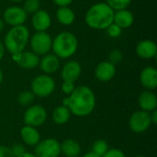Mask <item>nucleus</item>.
I'll return each instance as SVG.
<instances>
[{"instance_id": "ea45409f", "label": "nucleus", "mask_w": 157, "mask_h": 157, "mask_svg": "<svg viewBox=\"0 0 157 157\" xmlns=\"http://www.w3.org/2000/svg\"><path fill=\"white\" fill-rule=\"evenodd\" d=\"M3 79H4V74H3L2 70L0 69V84L3 82Z\"/></svg>"}, {"instance_id": "e433bc0d", "label": "nucleus", "mask_w": 157, "mask_h": 157, "mask_svg": "<svg viewBox=\"0 0 157 157\" xmlns=\"http://www.w3.org/2000/svg\"><path fill=\"white\" fill-rule=\"evenodd\" d=\"M17 157H37L34 154H31V153H28V152H25L24 154H22L21 155Z\"/></svg>"}, {"instance_id": "c756f323", "label": "nucleus", "mask_w": 157, "mask_h": 157, "mask_svg": "<svg viewBox=\"0 0 157 157\" xmlns=\"http://www.w3.org/2000/svg\"><path fill=\"white\" fill-rule=\"evenodd\" d=\"M75 83L73 82H69V81H63V84H62V91L69 96L73 93V91L75 90Z\"/></svg>"}, {"instance_id": "2f4dec72", "label": "nucleus", "mask_w": 157, "mask_h": 157, "mask_svg": "<svg viewBox=\"0 0 157 157\" xmlns=\"http://www.w3.org/2000/svg\"><path fill=\"white\" fill-rule=\"evenodd\" d=\"M10 149H11V151H12V153H13V155H14L15 157L19 156V155H21L22 154H24L26 152V149H25L24 145L23 144H13L10 147Z\"/></svg>"}, {"instance_id": "423d86ee", "label": "nucleus", "mask_w": 157, "mask_h": 157, "mask_svg": "<svg viewBox=\"0 0 157 157\" xmlns=\"http://www.w3.org/2000/svg\"><path fill=\"white\" fill-rule=\"evenodd\" d=\"M29 45L31 52L36 53L38 56H43L50 53L52 51V38L47 31H36L29 38Z\"/></svg>"}, {"instance_id": "6e6552de", "label": "nucleus", "mask_w": 157, "mask_h": 157, "mask_svg": "<svg viewBox=\"0 0 157 157\" xmlns=\"http://www.w3.org/2000/svg\"><path fill=\"white\" fill-rule=\"evenodd\" d=\"M61 154V144L53 138L40 141L34 150L37 157H59Z\"/></svg>"}, {"instance_id": "f257e3e1", "label": "nucleus", "mask_w": 157, "mask_h": 157, "mask_svg": "<svg viewBox=\"0 0 157 157\" xmlns=\"http://www.w3.org/2000/svg\"><path fill=\"white\" fill-rule=\"evenodd\" d=\"M63 105L70 110L72 115L86 117L93 112L96 107V97L90 87L79 86H75L73 93L63 99Z\"/></svg>"}, {"instance_id": "f03ea898", "label": "nucleus", "mask_w": 157, "mask_h": 157, "mask_svg": "<svg viewBox=\"0 0 157 157\" xmlns=\"http://www.w3.org/2000/svg\"><path fill=\"white\" fill-rule=\"evenodd\" d=\"M113 17L114 10L106 2H98L87 9L85 15V21L93 29L105 30L113 23Z\"/></svg>"}, {"instance_id": "bb28decb", "label": "nucleus", "mask_w": 157, "mask_h": 157, "mask_svg": "<svg viewBox=\"0 0 157 157\" xmlns=\"http://www.w3.org/2000/svg\"><path fill=\"white\" fill-rule=\"evenodd\" d=\"M106 3L114 11H117V10L128 8V6L132 3V0H106Z\"/></svg>"}, {"instance_id": "cd10ccee", "label": "nucleus", "mask_w": 157, "mask_h": 157, "mask_svg": "<svg viewBox=\"0 0 157 157\" xmlns=\"http://www.w3.org/2000/svg\"><path fill=\"white\" fill-rule=\"evenodd\" d=\"M105 30H106V32H107V34H108L109 37L113 38V39H116V38H119L121 35L123 29H121L115 23H111Z\"/></svg>"}, {"instance_id": "f3484780", "label": "nucleus", "mask_w": 157, "mask_h": 157, "mask_svg": "<svg viewBox=\"0 0 157 157\" xmlns=\"http://www.w3.org/2000/svg\"><path fill=\"white\" fill-rule=\"evenodd\" d=\"M40 68L45 75H52L60 68V59L53 53H47L40 60Z\"/></svg>"}, {"instance_id": "dca6fc26", "label": "nucleus", "mask_w": 157, "mask_h": 157, "mask_svg": "<svg viewBox=\"0 0 157 157\" xmlns=\"http://www.w3.org/2000/svg\"><path fill=\"white\" fill-rule=\"evenodd\" d=\"M140 83L146 90H155L157 87V70L154 66L144 68L140 74Z\"/></svg>"}, {"instance_id": "aec40b11", "label": "nucleus", "mask_w": 157, "mask_h": 157, "mask_svg": "<svg viewBox=\"0 0 157 157\" xmlns=\"http://www.w3.org/2000/svg\"><path fill=\"white\" fill-rule=\"evenodd\" d=\"M20 136L25 144L29 146H36L40 141L39 131L31 126L24 125L20 130Z\"/></svg>"}, {"instance_id": "9b49d317", "label": "nucleus", "mask_w": 157, "mask_h": 157, "mask_svg": "<svg viewBox=\"0 0 157 157\" xmlns=\"http://www.w3.org/2000/svg\"><path fill=\"white\" fill-rule=\"evenodd\" d=\"M12 60L23 69H34L39 66L40 56L31 51H23L18 53L12 54Z\"/></svg>"}, {"instance_id": "473e14b6", "label": "nucleus", "mask_w": 157, "mask_h": 157, "mask_svg": "<svg viewBox=\"0 0 157 157\" xmlns=\"http://www.w3.org/2000/svg\"><path fill=\"white\" fill-rule=\"evenodd\" d=\"M0 157H15L10 147L0 145Z\"/></svg>"}, {"instance_id": "0eeeda50", "label": "nucleus", "mask_w": 157, "mask_h": 157, "mask_svg": "<svg viewBox=\"0 0 157 157\" xmlns=\"http://www.w3.org/2000/svg\"><path fill=\"white\" fill-rule=\"evenodd\" d=\"M47 120L46 109L40 105L29 106L23 116V121L25 125L31 126L34 128L41 126Z\"/></svg>"}, {"instance_id": "72a5a7b5", "label": "nucleus", "mask_w": 157, "mask_h": 157, "mask_svg": "<svg viewBox=\"0 0 157 157\" xmlns=\"http://www.w3.org/2000/svg\"><path fill=\"white\" fill-rule=\"evenodd\" d=\"M73 1L74 0H52V2L59 7L60 6H69L73 3Z\"/></svg>"}, {"instance_id": "7c9ffc66", "label": "nucleus", "mask_w": 157, "mask_h": 157, "mask_svg": "<svg viewBox=\"0 0 157 157\" xmlns=\"http://www.w3.org/2000/svg\"><path fill=\"white\" fill-rule=\"evenodd\" d=\"M102 157H126V155L121 150L118 148H111L109 149L108 152Z\"/></svg>"}, {"instance_id": "37998d69", "label": "nucleus", "mask_w": 157, "mask_h": 157, "mask_svg": "<svg viewBox=\"0 0 157 157\" xmlns=\"http://www.w3.org/2000/svg\"><path fill=\"white\" fill-rule=\"evenodd\" d=\"M77 157H79V156H77Z\"/></svg>"}, {"instance_id": "6ab92c4d", "label": "nucleus", "mask_w": 157, "mask_h": 157, "mask_svg": "<svg viewBox=\"0 0 157 157\" xmlns=\"http://www.w3.org/2000/svg\"><path fill=\"white\" fill-rule=\"evenodd\" d=\"M113 23L118 25L122 29H129L134 23V16L128 8L114 11Z\"/></svg>"}, {"instance_id": "4468645a", "label": "nucleus", "mask_w": 157, "mask_h": 157, "mask_svg": "<svg viewBox=\"0 0 157 157\" xmlns=\"http://www.w3.org/2000/svg\"><path fill=\"white\" fill-rule=\"evenodd\" d=\"M136 54L144 60H151L155 58L157 54L156 43L152 40H140L135 49Z\"/></svg>"}, {"instance_id": "20e7f679", "label": "nucleus", "mask_w": 157, "mask_h": 157, "mask_svg": "<svg viewBox=\"0 0 157 157\" xmlns=\"http://www.w3.org/2000/svg\"><path fill=\"white\" fill-rule=\"evenodd\" d=\"M78 49V40L70 31H62L52 39V51L59 59H68L72 57Z\"/></svg>"}, {"instance_id": "a211bd4d", "label": "nucleus", "mask_w": 157, "mask_h": 157, "mask_svg": "<svg viewBox=\"0 0 157 157\" xmlns=\"http://www.w3.org/2000/svg\"><path fill=\"white\" fill-rule=\"evenodd\" d=\"M138 104L141 110L146 112H152L157 108V98L155 94L151 90H145L142 92L138 98Z\"/></svg>"}, {"instance_id": "39448f33", "label": "nucleus", "mask_w": 157, "mask_h": 157, "mask_svg": "<svg viewBox=\"0 0 157 157\" xmlns=\"http://www.w3.org/2000/svg\"><path fill=\"white\" fill-rule=\"evenodd\" d=\"M30 87V91L35 97L46 98L52 95L55 90V81L49 75H40L32 80Z\"/></svg>"}, {"instance_id": "ddd939ff", "label": "nucleus", "mask_w": 157, "mask_h": 157, "mask_svg": "<svg viewBox=\"0 0 157 157\" xmlns=\"http://www.w3.org/2000/svg\"><path fill=\"white\" fill-rule=\"evenodd\" d=\"M116 75V66L109 61L99 63L95 68V77L100 82H109Z\"/></svg>"}, {"instance_id": "2eb2a0df", "label": "nucleus", "mask_w": 157, "mask_h": 157, "mask_svg": "<svg viewBox=\"0 0 157 157\" xmlns=\"http://www.w3.org/2000/svg\"><path fill=\"white\" fill-rule=\"evenodd\" d=\"M82 74V66L76 61L67 62L62 68L61 76L63 81L75 83Z\"/></svg>"}, {"instance_id": "4c0bfd02", "label": "nucleus", "mask_w": 157, "mask_h": 157, "mask_svg": "<svg viewBox=\"0 0 157 157\" xmlns=\"http://www.w3.org/2000/svg\"><path fill=\"white\" fill-rule=\"evenodd\" d=\"M83 157H100L99 155H96L95 153H93V152H88V153H86L85 155Z\"/></svg>"}, {"instance_id": "a878e982", "label": "nucleus", "mask_w": 157, "mask_h": 157, "mask_svg": "<svg viewBox=\"0 0 157 157\" xmlns=\"http://www.w3.org/2000/svg\"><path fill=\"white\" fill-rule=\"evenodd\" d=\"M24 4L22 8L25 10L27 14L33 15L38 10L40 9V0H24Z\"/></svg>"}, {"instance_id": "f8f14e48", "label": "nucleus", "mask_w": 157, "mask_h": 157, "mask_svg": "<svg viewBox=\"0 0 157 157\" xmlns=\"http://www.w3.org/2000/svg\"><path fill=\"white\" fill-rule=\"evenodd\" d=\"M31 25L36 31H47L52 25V17L44 9H40L32 15Z\"/></svg>"}, {"instance_id": "9d476101", "label": "nucleus", "mask_w": 157, "mask_h": 157, "mask_svg": "<svg viewBox=\"0 0 157 157\" xmlns=\"http://www.w3.org/2000/svg\"><path fill=\"white\" fill-rule=\"evenodd\" d=\"M28 18V14L22 8V6H12L5 9L3 13V20L5 24H7L11 27L24 25Z\"/></svg>"}, {"instance_id": "1a4fd4ad", "label": "nucleus", "mask_w": 157, "mask_h": 157, "mask_svg": "<svg viewBox=\"0 0 157 157\" xmlns=\"http://www.w3.org/2000/svg\"><path fill=\"white\" fill-rule=\"evenodd\" d=\"M129 125L131 130L135 133H143L146 132L152 125L150 113L144 110H137L132 114Z\"/></svg>"}, {"instance_id": "4be33fe9", "label": "nucleus", "mask_w": 157, "mask_h": 157, "mask_svg": "<svg viewBox=\"0 0 157 157\" xmlns=\"http://www.w3.org/2000/svg\"><path fill=\"white\" fill-rule=\"evenodd\" d=\"M61 153L66 157H77L81 153V146L75 140L67 139L61 144Z\"/></svg>"}, {"instance_id": "a19ab883", "label": "nucleus", "mask_w": 157, "mask_h": 157, "mask_svg": "<svg viewBox=\"0 0 157 157\" xmlns=\"http://www.w3.org/2000/svg\"><path fill=\"white\" fill-rule=\"evenodd\" d=\"M8 1L13 2V3H20V2H22V1H24V0H8Z\"/></svg>"}, {"instance_id": "412c9836", "label": "nucleus", "mask_w": 157, "mask_h": 157, "mask_svg": "<svg viewBox=\"0 0 157 157\" xmlns=\"http://www.w3.org/2000/svg\"><path fill=\"white\" fill-rule=\"evenodd\" d=\"M56 19L63 26H71L75 21V14L69 6H60L56 10Z\"/></svg>"}, {"instance_id": "c85d7f7f", "label": "nucleus", "mask_w": 157, "mask_h": 157, "mask_svg": "<svg viewBox=\"0 0 157 157\" xmlns=\"http://www.w3.org/2000/svg\"><path fill=\"white\" fill-rule=\"evenodd\" d=\"M122 59H123L122 52L120 50H118V49L112 50L109 52V62H110L114 65L120 63L122 61Z\"/></svg>"}, {"instance_id": "b1692460", "label": "nucleus", "mask_w": 157, "mask_h": 157, "mask_svg": "<svg viewBox=\"0 0 157 157\" xmlns=\"http://www.w3.org/2000/svg\"><path fill=\"white\" fill-rule=\"evenodd\" d=\"M109 145L107 144V142L103 139H98L97 141L94 142L93 145H92V151L93 153H95L96 155L102 157L109 150Z\"/></svg>"}, {"instance_id": "5701e85b", "label": "nucleus", "mask_w": 157, "mask_h": 157, "mask_svg": "<svg viewBox=\"0 0 157 157\" xmlns=\"http://www.w3.org/2000/svg\"><path fill=\"white\" fill-rule=\"evenodd\" d=\"M71 115L70 110L65 106H59L52 112V121L58 125H63L69 121Z\"/></svg>"}, {"instance_id": "f704fd0d", "label": "nucleus", "mask_w": 157, "mask_h": 157, "mask_svg": "<svg viewBox=\"0 0 157 157\" xmlns=\"http://www.w3.org/2000/svg\"><path fill=\"white\" fill-rule=\"evenodd\" d=\"M150 117H151V121H152V124H156L157 123V110H154L152 112H150Z\"/></svg>"}, {"instance_id": "79ce46f5", "label": "nucleus", "mask_w": 157, "mask_h": 157, "mask_svg": "<svg viewBox=\"0 0 157 157\" xmlns=\"http://www.w3.org/2000/svg\"><path fill=\"white\" fill-rule=\"evenodd\" d=\"M136 157H145V156H144V155H138V156H136Z\"/></svg>"}, {"instance_id": "393cba45", "label": "nucleus", "mask_w": 157, "mask_h": 157, "mask_svg": "<svg viewBox=\"0 0 157 157\" xmlns=\"http://www.w3.org/2000/svg\"><path fill=\"white\" fill-rule=\"evenodd\" d=\"M35 99V96L31 91L26 90L21 92L17 97L18 103L23 107H29Z\"/></svg>"}, {"instance_id": "7ed1b4c3", "label": "nucleus", "mask_w": 157, "mask_h": 157, "mask_svg": "<svg viewBox=\"0 0 157 157\" xmlns=\"http://www.w3.org/2000/svg\"><path fill=\"white\" fill-rule=\"evenodd\" d=\"M29 38V30L26 26L21 25L11 27L4 38L3 44L5 50H6L11 54L21 52L25 51Z\"/></svg>"}, {"instance_id": "c9c22d12", "label": "nucleus", "mask_w": 157, "mask_h": 157, "mask_svg": "<svg viewBox=\"0 0 157 157\" xmlns=\"http://www.w3.org/2000/svg\"><path fill=\"white\" fill-rule=\"evenodd\" d=\"M5 47H4V44H3V42L0 40V61L3 59V57H4V55H5Z\"/></svg>"}, {"instance_id": "58836bf2", "label": "nucleus", "mask_w": 157, "mask_h": 157, "mask_svg": "<svg viewBox=\"0 0 157 157\" xmlns=\"http://www.w3.org/2000/svg\"><path fill=\"white\" fill-rule=\"evenodd\" d=\"M4 28H5V22L2 18H0V32L4 29Z\"/></svg>"}]
</instances>
